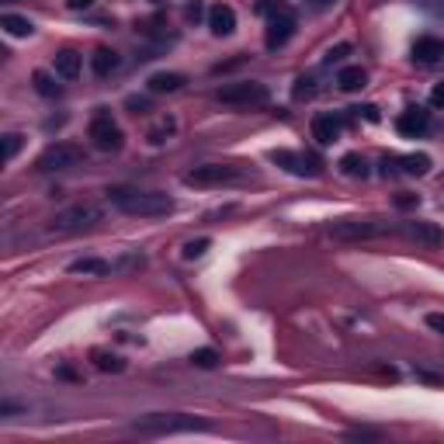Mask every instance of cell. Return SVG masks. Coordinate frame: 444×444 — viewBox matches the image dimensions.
<instances>
[{
    "label": "cell",
    "instance_id": "52a82bcc",
    "mask_svg": "<svg viewBox=\"0 0 444 444\" xmlns=\"http://www.w3.org/2000/svg\"><path fill=\"white\" fill-rule=\"evenodd\" d=\"M87 135H91V143H94L101 153H118V150L125 146V135L118 129V122L111 118V111H105V108H98V115L91 118Z\"/></svg>",
    "mask_w": 444,
    "mask_h": 444
},
{
    "label": "cell",
    "instance_id": "ffe728a7",
    "mask_svg": "<svg viewBox=\"0 0 444 444\" xmlns=\"http://www.w3.org/2000/svg\"><path fill=\"white\" fill-rule=\"evenodd\" d=\"M365 83H368V73L361 66H344L337 73V87L340 91H347V94H351V91H361Z\"/></svg>",
    "mask_w": 444,
    "mask_h": 444
},
{
    "label": "cell",
    "instance_id": "d590c367",
    "mask_svg": "<svg viewBox=\"0 0 444 444\" xmlns=\"http://www.w3.org/2000/svg\"><path fill=\"white\" fill-rule=\"evenodd\" d=\"M430 105L444 108V80H441V83H434V91H430Z\"/></svg>",
    "mask_w": 444,
    "mask_h": 444
},
{
    "label": "cell",
    "instance_id": "836d02e7",
    "mask_svg": "<svg viewBox=\"0 0 444 444\" xmlns=\"http://www.w3.org/2000/svg\"><path fill=\"white\" fill-rule=\"evenodd\" d=\"M417 205H420L417 195H396V209L406 212V209H417Z\"/></svg>",
    "mask_w": 444,
    "mask_h": 444
},
{
    "label": "cell",
    "instance_id": "6da1fadb",
    "mask_svg": "<svg viewBox=\"0 0 444 444\" xmlns=\"http://www.w3.org/2000/svg\"><path fill=\"white\" fill-rule=\"evenodd\" d=\"M111 205L125 215H139V219H160L174 212V198L160 195V191H132V187H115L108 191Z\"/></svg>",
    "mask_w": 444,
    "mask_h": 444
},
{
    "label": "cell",
    "instance_id": "4316f807",
    "mask_svg": "<svg viewBox=\"0 0 444 444\" xmlns=\"http://www.w3.org/2000/svg\"><path fill=\"white\" fill-rule=\"evenodd\" d=\"M209 247H212V239H209V236H198V239H187V243L181 247V257H184V261H195V257H202V254H205Z\"/></svg>",
    "mask_w": 444,
    "mask_h": 444
},
{
    "label": "cell",
    "instance_id": "83f0119b",
    "mask_svg": "<svg viewBox=\"0 0 444 444\" xmlns=\"http://www.w3.org/2000/svg\"><path fill=\"white\" fill-rule=\"evenodd\" d=\"M21 146H25V135H18V132H7L4 135V163H11V160L21 153Z\"/></svg>",
    "mask_w": 444,
    "mask_h": 444
},
{
    "label": "cell",
    "instance_id": "d6a6232c",
    "mask_svg": "<svg viewBox=\"0 0 444 444\" xmlns=\"http://www.w3.org/2000/svg\"><path fill=\"white\" fill-rule=\"evenodd\" d=\"M423 323H427L434 334H441V337H444V313H427V319H423Z\"/></svg>",
    "mask_w": 444,
    "mask_h": 444
},
{
    "label": "cell",
    "instance_id": "60d3db41",
    "mask_svg": "<svg viewBox=\"0 0 444 444\" xmlns=\"http://www.w3.org/2000/svg\"><path fill=\"white\" fill-rule=\"evenodd\" d=\"M420 378H423V382H444L441 375H430V371H417Z\"/></svg>",
    "mask_w": 444,
    "mask_h": 444
},
{
    "label": "cell",
    "instance_id": "d6986e66",
    "mask_svg": "<svg viewBox=\"0 0 444 444\" xmlns=\"http://www.w3.org/2000/svg\"><path fill=\"white\" fill-rule=\"evenodd\" d=\"M66 271H70V274H111L115 264L101 261V257H80V261H73Z\"/></svg>",
    "mask_w": 444,
    "mask_h": 444
},
{
    "label": "cell",
    "instance_id": "cb8c5ba5",
    "mask_svg": "<svg viewBox=\"0 0 444 444\" xmlns=\"http://www.w3.org/2000/svg\"><path fill=\"white\" fill-rule=\"evenodd\" d=\"M91 361H94V365L101 368V371H122V358H118V354H111V351H105V347H94V351H91Z\"/></svg>",
    "mask_w": 444,
    "mask_h": 444
},
{
    "label": "cell",
    "instance_id": "7402d4cb",
    "mask_svg": "<svg viewBox=\"0 0 444 444\" xmlns=\"http://www.w3.org/2000/svg\"><path fill=\"white\" fill-rule=\"evenodd\" d=\"M0 28H4L11 38H28V35L35 31V25H31L28 18H21V14H4V18H0Z\"/></svg>",
    "mask_w": 444,
    "mask_h": 444
},
{
    "label": "cell",
    "instance_id": "44dd1931",
    "mask_svg": "<svg viewBox=\"0 0 444 444\" xmlns=\"http://www.w3.org/2000/svg\"><path fill=\"white\" fill-rule=\"evenodd\" d=\"M396 163H399L403 174H410V177H423V174L430 170V157H427V153H406V157H396Z\"/></svg>",
    "mask_w": 444,
    "mask_h": 444
},
{
    "label": "cell",
    "instance_id": "ab89813d",
    "mask_svg": "<svg viewBox=\"0 0 444 444\" xmlns=\"http://www.w3.org/2000/svg\"><path fill=\"white\" fill-rule=\"evenodd\" d=\"M59 378H70V382H77L80 375H77V371H70V368H59Z\"/></svg>",
    "mask_w": 444,
    "mask_h": 444
},
{
    "label": "cell",
    "instance_id": "5bb4252c",
    "mask_svg": "<svg viewBox=\"0 0 444 444\" xmlns=\"http://www.w3.org/2000/svg\"><path fill=\"white\" fill-rule=\"evenodd\" d=\"M340 129H344V125H340L337 115H326V111H323V115H316V118H313V139L319 143V146H330V143H337Z\"/></svg>",
    "mask_w": 444,
    "mask_h": 444
},
{
    "label": "cell",
    "instance_id": "d4e9b609",
    "mask_svg": "<svg viewBox=\"0 0 444 444\" xmlns=\"http://www.w3.org/2000/svg\"><path fill=\"white\" fill-rule=\"evenodd\" d=\"M174 129H177V122H174V118H160L157 125L150 129V135H146V139H150L153 146H163V143L174 135Z\"/></svg>",
    "mask_w": 444,
    "mask_h": 444
},
{
    "label": "cell",
    "instance_id": "4dcf8cb0",
    "mask_svg": "<svg viewBox=\"0 0 444 444\" xmlns=\"http://www.w3.org/2000/svg\"><path fill=\"white\" fill-rule=\"evenodd\" d=\"M282 7H285L282 0H257V14H267V18H271L274 11H282Z\"/></svg>",
    "mask_w": 444,
    "mask_h": 444
},
{
    "label": "cell",
    "instance_id": "3957f363",
    "mask_svg": "<svg viewBox=\"0 0 444 444\" xmlns=\"http://www.w3.org/2000/svg\"><path fill=\"white\" fill-rule=\"evenodd\" d=\"M392 233H399V226L386 222V219H340L330 226V236L344 239V243H361V239H378V236Z\"/></svg>",
    "mask_w": 444,
    "mask_h": 444
},
{
    "label": "cell",
    "instance_id": "8fae6325",
    "mask_svg": "<svg viewBox=\"0 0 444 444\" xmlns=\"http://www.w3.org/2000/svg\"><path fill=\"white\" fill-rule=\"evenodd\" d=\"M399 233L406 236V239H413V243H420V247H441L444 243V233L438 222H403L399 226Z\"/></svg>",
    "mask_w": 444,
    "mask_h": 444
},
{
    "label": "cell",
    "instance_id": "74e56055",
    "mask_svg": "<svg viewBox=\"0 0 444 444\" xmlns=\"http://www.w3.org/2000/svg\"><path fill=\"white\" fill-rule=\"evenodd\" d=\"M66 7L70 11H87V7H94V0H66Z\"/></svg>",
    "mask_w": 444,
    "mask_h": 444
},
{
    "label": "cell",
    "instance_id": "b9f144b4",
    "mask_svg": "<svg viewBox=\"0 0 444 444\" xmlns=\"http://www.w3.org/2000/svg\"><path fill=\"white\" fill-rule=\"evenodd\" d=\"M313 4H330V0H313Z\"/></svg>",
    "mask_w": 444,
    "mask_h": 444
},
{
    "label": "cell",
    "instance_id": "e0dca14e",
    "mask_svg": "<svg viewBox=\"0 0 444 444\" xmlns=\"http://www.w3.org/2000/svg\"><path fill=\"white\" fill-rule=\"evenodd\" d=\"M340 174H344V177H354V181H365L371 170H368V160L361 157V153H344V157H340Z\"/></svg>",
    "mask_w": 444,
    "mask_h": 444
},
{
    "label": "cell",
    "instance_id": "8d00e7d4",
    "mask_svg": "<svg viewBox=\"0 0 444 444\" xmlns=\"http://www.w3.org/2000/svg\"><path fill=\"white\" fill-rule=\"evenodd\" d=\"M125 105H129L132 111H135V115H143V111H146V108H150V101H146V98H129V101H125Z\"/></svg>",
    "mask_w": 444,
    "mask_h": 444
},
{
    "label": "cell",
    "instance_id": "277c9868",
    "mask_svg": "<svg viewBox=\"0 0 444 444\" xmlns=\"http://www.w3.org/2000/svg\"><path fill=\"white\" fill-rule=\"evenodd\" d=\"M139 434H195V430H212L205 420L184 417V413H150L135 420Z\"/></svg>",
    "mask_w": 444,
    "mask_h": 444
},
{
    "label": "cell",
    "instance_id": "2e32d148",
    "mask_svg": "<svg viewBox=\"0 0 444 444\" xmlns=\"http://www.w3.org/2000/svg\"><path fill=\"white\" fill-rule=\"evenodd\" d=\"M80 53L77 49H63V53H56L53 59V66H56V77H63V80H77L80 77Z\"/></svg>",
    "mask_w": 444,
    "mask_h": 444
},
{
    "label": "cell",
    "instance_id": "484cf974",
    "mask_svg": "<svg viewBox=\"0 0 444 444\" xmlns=\"http://www.w3.org/2000/svg\"><path fill=\"white\" fill-rule=\"evenodd\" d=\"M31 83H35V91H38L42 98H56V94H59V83H56L46 70H35V73H31Z\"/></svg>",
    "mask_w": 444,
    "mask_h": 444
},
{
    "label": "cell",
    "instance_id": "ba28073f",
    "mask_svg": "<svg viewBox=\"0 0 444 444\" xmlns=\"http://www.w3.org/2000/svg\"><path fill=\"white\" fill-rule=\"evenodd\" d=\"M271 163H278L291 177H319L326 167L316 153H295V150H271Z\"/></svg>",
    "mask_w": 444,
    "mask_h": 444
},
{
    "label": "cell",
    "instance_id": "f546056e",
    "mask_svg": "<svg viewBox=\"0 0 444 444\" xmlns=\"http://www.w3.org/2000/svg\"><path fill=\"white\" fill-rule=\"evenodd\" d=\"M313 94H316V80L313 77H299V80H295V87H291V98H295V101H309Z\"/></svg>",
    "mask_w": 444,
    "mask_h": 444
},
{
    "label": "cell",
    "instance_id": "5b68a950",
    "mask_svg": "<svg viewBox=\"0 0 444 444\" xmlns=\"http://www.w3.org/2000/svg\"><path fill=\"white\" fill-rule=\"evenodd\" d=\"M105 219V212L98 209L94 202H80V205H70V209L56 212L49 229L59 236H70V233H83V229H94L98 222Z\"/></svg>",
    "mask_w": 444,
    "mask_h": 444
},
{
    "label": "cell",
    "instance_id": "e575fe53",
    "mask_svg": "<svg viewBox=\"0 0 444 444\" xmlns=\"http://www.w3.org/2000/svg\"><path fill=\"white\" fill-rule=\"evenodd\" d=\"M354 111H358V115H361V118H365V122H382V115H378V108H375V105L354 108Z\"/></svg>",
    "mask_w": 444,
    "mask_h": 444
},
{
    "label": "cell",
    "instance_id": "9c48e42d",
    "mask_svg": "<svg viewBox=\"0 0 444 444\" xmlns=\"http://www.w3.org/2000/svg\"><path fill=\"white\" fill-rule=\"evenodd\" d=\"M83 150H80L77 143H56V146H49L42 157H38V170L42 174H53V170H73V167H80L83 163Z\"/></svg>",
    "mask_w": 444,
    "mask_h": 444
},
{
    "label": "cell",
    "instance_id": "9a60e30c",
    "mask_svg": "<svg viewBox=\"0 0 444 444\" xmlns=\"http://www.w3.org/2000/svg\"><path fill=\"white\" fill-rule=\"evenodd\" d=\"M184 83V73H174V70H160L153 77L146 80V87H150V94H174V91H181Z\"/></svg>",
    "mask_w": 444,
    "mask_h": 444
},
{
    "label": "cell",
    "instance_id": "7a4b0ae2",
    "mask_svg": "<svg viewBox=\"0 0 444 444\" xmlns=\"http://www.w3.org/2000/svg\"><path fill=\"white\" fill-rule=\"evenodd\" d=\"M247 181H254V170L239 167V163H202V167L184 174L187 187H226V184H247Z\"/></svg>",
    "mask_w": 444,
    "mask_h": 444
},
{
    "label": "cell",
    "instance_id": "ac0fdd59",
    "mask_svg": "<svg viewBox=\"0 0 444 444\" xmlns=\"http://www.w3.org/2000/svg\"><path fill=\"white\" fill-rule=\"evenodd\" d=\"M441 56H444L441 38H417L413 42V59H420V63H438Z\"/></svg>",
    "mask_w": 444,
    "mask_h": 444
},
{
    "label": "cell",
    "instance_id": "7c38bea8",
    "mask_svg": "<svg viewBox=\"0 0 444 444\" xmlns=\"http://www.w3.org/2000/svg\"><path fill=\"white\" fill-rule=\"evenodd\" d=\"M427 125H430V115H427L423 108H406V111L396 118V129H399V135H406V139H417V135H423Z\"/></svg>",
    "mask_w": 444,
    "mask_h": 444
},
{
    "label": "cell",
    "instance_id": "30bf717a",
    "mask_svg": "<svg viewBox=\"0 0 444 444\" xmlns=\"http://www.w3.org/2000/svg\"><path fill=\"white\" fill-rule=\"evenodd\" d=\"M295 35V14L282 7V11H274L271 18H267V31H264V46L274 53V49H282L288 38Z\"/></svg>",
    "mask_w": 444,
    "mask_h": 444
},
{
    "label": "cell",
    "instance_id": "603a6c76",
    "mask_svg": "<svg viewBox=\"0 0 444 444\" xmlns=\"http://www.w3.org/2000/svg\"><path fill=\"white\" fill-rule=\"evenodd\" d=\"M91 66H94L98 77H108L111 70H118V53H111V49H98V53L91 56Z\"/></svg>",
    "mask_w": 444,
    "mask_h": 444
},
{
    "label": "cell",
    "instance_id": "f1b7e54d",
    "mask_svg": "<svg viewBox=\"0 0 444 444\" xmlns=\"http://www.w3.org/2000/svg\"><path fill=\"white\" fill-rule=\"evenodd\" d=\"M191 365L195 368H215L219 365V354H215L212 347H198V351H191Z\"/></svg>",
    "mask_w": 444,
    "mask_h": 444
},
{
    "label": "cell",
    "instance_id": "f35d334b",
    "mask_svg": "<svg viewBox=\"0 0 444 444\" xmlns=\"http://www.w3.org/2000/svg\"><path fill=\"white\" fill-rule=\"evenodd\" d=\"M184 14H187L191 21H198V18H202V4H198V0H195V4H187V11H184Z\"/></svg>",
    "mask_w": 444,
    "mask_h": 444
},
{
    "label": "cell",
    "instance_id": "1f68e13d",
    "mask_svg": "<svg viewBox=\"0 0 444 444\" xmlns=\"http://www.w3.org/2000/svg\"><path fill=\"white\" fill-rule=\"evenodd\" d=\"M347 53H351V46H347V42H340V46H334V49L326 53V63L334 66V63H340V59H344Z\"/></svg>",
    "mask_w": 444,
    "mask_h": 444
},
{
    "label": "cell",
    "instance_id": "4fadbf2b",
    "mask_svg": "<svg viewBox=\"0 0 444 444\" xmlns=\"http://www.w3.org/2000/svg\"><path fill=\"white\" fill-rule=\"evenodd\" d=\"M209 28L215 38H226V35H233L236 31V11L229 4H215L209 7Z\"/></svg>",
    "mask_w": 444,
    "mask_h": 444
},
{
    "label": "cell",
    "instance_id": "8992f818",
    "mask_svg": "<svg viewBox=\"0 0 444 444\" xmlns=\"http://www.w3.org/2000/svg\"><path fill=\"white\" fill-rule=\"evenodd\" d=\"M267 87L257 83V80H239V83H226L215 91V101L219 105H229V108H261L267 105Z\"/></svg>",
    "mask_w": 444,
    "mask_h": 444
}]
</instances>
